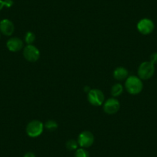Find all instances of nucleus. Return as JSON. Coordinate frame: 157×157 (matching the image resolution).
<instances>
[{
	"instance_id": "f257e3e1",
	"label": "nucleus",
	"mask_w": 157,
	"mask_h": 157,
	"mask_svg": "<svg viewBox=\"0 0 157 157\" xmlns=\"http://www.w3.org/2000/svg\"><path fill=\"white\" fill-rule=\"evenodd\" d=\"M125 88L129 93L137 95L142 92L143 89V80L136 75L128 76L125 82Z\"/></svg>"
},
{
	"instance_id": "f03ea898",
	"label": "nucleus",
	"mask_w": 157,
	"mask_h": 157,
	"mask_svg": "<svg viewBox=\"0 0 157 157\" xmlns=\"http://www.w3.org/2000/svg\"><path fill=\"white\" fill-rule=\"evenodd\" d=\"M155 65L149 61L143 62L138 68V77L142 80H148L152 78L155 72Z\"/></svg>"
},
{
	"instance_id": "7ed1b4c3",
	"label": "nucleus",
	"mask_w": 157,
	"mask_h": 157,
	"mask_svg": "<svg viewBox=\"0 0 157 157\" xmlns=\"http://www.w3.org/2000/svg\"><path fill=\"white\" fill-rule=\"evenodd\" d=\"M44 124L39 120H33L27 124L26 133L32 138L39 136L44 130Z\"/></svg>"
},
{
	"instance_id": "20e7f679",
	"label": "nucleus",
	"mask_w": 157,
	"mask_h": 157,
	"mask_svg": "<svg viewBox=\"0 0 157 157\" xmlns=\"http://www.w3.org/2000/svg\"><path fill=\"white\" fill-rule=\"evenodd\" d=\"M87 99L91 105L94 106H99V105H102L104 102L105 96L101 90H97V89H92L88 93Z\"/></svg>"
},
{
	"instance_id": "39448f33",
	"label": "nucleus",
	"mask_w": 157,
	"mask_h": 157,
	"mask_svg": "<svg viewBox=\"0 0 157 157\" xmlns=\"http://www.w3.org/2000/svg\"><path fill=\"white\" fill-rule=\"evenodd\" d=\"M23 56L28 62L35 63L39 60L40 52L36 46L33 45H27L23 49Z\"/></svg>"
},
{
	"instance_id": "423d86ee",
	"label": "nucleus",
	"mask_w": 157,
	"mask_h": 157,
	"mask_svg": "<svg viewBox=\"0 0 157 157\" xmlns=\"http://www.w3.org/2000/svg\"><path fill=\"white\" fill-rule=\"evenodd\" d=\"M77 142L81 148H89L94 143V136L90 131H83L78 135Z\"/></svg>"
},
{
	"instance_id": "0eeeda50",
	"label": "nucleus",
	"mask_w": 157,
	"mask_h": 157,
	"mask_svg": "<svg viewBox=\"0 0 157 157\" xmlns=\"http://www.w3.org/2000/svg\"><path fill=\"white\" fill-rule=\"evenodd\" d=\"M155 25L153 22L149 19H143L137 23V29L141 34L149 35L153 32Z\"/></svg>"
},
{
	"instance_id": "6e6552de",
	"label": "nucleus",
	"mask_w": 157,
	"mask_h": 157,
	"mask_svg": "<svg viewBox=\"0 0 157 157\" xmlns=\"http://www.w3.org/2000/svg\"><path fill=\"white\" fill-rule=\"evenodd\" d=\"M120 109V103L116 98L108 99L103 104V110L109 115H113L117 113Z\"/></svg>"
},
{
	"instance_id": "1a4fd4ad",
	"label": "nucleus",
	"mask_w": 157,
	"mask_h": 157,
	"mask_svg": "<svg viewBox=\"0 0 157 157\" xmlns=\"http://www.w3.org/2000/svg\"><path fill=\"white\" fill-rule=\"evenodd\" d=\"M23 41L17 37H12L6 43V47L10 52H16L23 49Z\"/></svg>"
},
{
	"instance_id": "9d476101",
	"label": "nucleus",
	"mask_w": 157,
	"mask_h": 157,
	"mask_svg": "<svg viewBox=\"0 0 157 157\" xmlns=\"http://www.w3.org/2000/svg\"><path fill=\"white\" fill-rule=\"evenodd\" d=\"M15 26L13 22L10 19H2L0 22V33L6 36H11L14 33Z\"/></svg>"
},
{
	"instance_id": "9b49d317",
	"label": "nucleus",
	"mask_w": 157,
	"mask_h": 157,
	"mask_svg": "<svg viewBox=\"0 0 157 157\" xmlns=\"http://www.w3.org/2000/svg\"><path fill=\"white\" fill-rule=\"evenodd\" d=\"M129 76V71L124 67H118L113 72V77L118 81H123Z\"/></svg>"
},
{
	"instance_id": "f8f14e48",
	"label": "nucleus",
	"mask_w": 157,
	"mask_h": 157,
	"mask_svg": "<svg viewBox=\"0 0 157 157\" xmlns=\"http://www.w3.org/2000/svg\"><path fill=\"white\" fill-rule=\"evenodd\" d=\"M123 86L120 83H116L112 86L111 88V95L113 97H118L123 93Z\"/></svg>"
},
{
	"instance_id": "ddd939ff",
	"label": "nucleus",
	"mask_w": 157,
	"mask_h": 157,
	"mask_svg": "<svg viewBox=\"0 0 157 157\" xmlns=\"http://www.w3.org/2000/svg\"><path fill=\"white\" fill-rule=\"evenodd\" d=\"M44 128L47 129V130L52 132V131H55L56 129H57V128H58V123L55 120H49L46 122V123L44 124Z\"/></svg>"
},
{
	"instance_id": "4468645a",
	"label": "nucleus",
	"mask_w": 157,
	"mask_h": 157,
	"mask_svg": "<svg viewBox=\"0 0 157 157\" xmlns=\"http://www.w3.org/2000/svg\"><path fill=\"white\" fill-rule=\"evenodd\" d=\"M78 142L75 141V140H68L66 143V147L67 148L69 151L76 150V149H78Z\"/></svg>"
},
{
	"instance_id": "2eb2a0df",
	"label": "nucleus",
	"mask_w": 157,
	"mask_h": 157,
	"mask_svg": "<svg viewBox=\"0 0 157 157\" xmlns=\"http://www.w3.org/2000/svg\"><path fill=\"white\" fill-rule=\"evenodd\" d=\"M35 40H36V35L33 32H28L25 34V42L27 43V45H33Z\"/></svg>"
},
{
	"instance_id": "dca6fc26",
	"label": "nucleus",
	"mask_w": 157,
	"mask_h": 157,
	"mask_svg": "<svg viewBox=\"0 0 157 157\" xmlns=\"http://www.w3.org/2000/svg\"><path fill=\"white\" fill-rule=\"evenodd\" d=\"M75 157H90V154L84 148H79L75 150Z\"/></svg>"
},
{
	"instance_id": "f3484780",
	"label": "nucleus",
	"mask_w": 157,
	"mask_h": 157,
	"mask_svg": "<svg viewBox=\"0 0 157 157\" xmlns=\"http://www.w3.org/2000/svg\"><path fill=\"white\" fill-rule=\"evenodd\" d=\"M149 60H150L149 62L152 63L153 65L157 64V52H153L152 54H151Z\"/></svg>"
},
{
	"instance_id": "a211bd4d",
	"label": "nucleus",
	"mask_w": 157,
	"mask_h": 157,
	"mask_svg": "<svg viewBox=\"0 0 157 157\" xmlns=\"http://www.w3.org/2000/svg\"><path fill=\"white\" fill-rule=\"evenodd\" d=\"M4 1H5L6 7V8H10V7L13 6V0H4Z\"/></svg>"
},
{
	"instance_id": "6ab92c4d",
	"label": "nucleus",
	"mask_w": 157,
	"mask_h": 157,
	"mask_svg": "<svg viewBox=\"0 0 157 157\" xmlns=\"http://www.w3.org/2000/svg\"><path fill=\"white\" fill-rule=\"evenodd\" d=\"M23 157H36V155H35L33 152H28L24 155Z\"/></svg>"
},
{
	"instance_id": "aec40b11",
	"label": "nucleus",
	"mask_w": 157,
	"mask_h": 157,
	"mask_svg": "<svg viewBox=\"0 0 157 157\" xmlns=\"http://www.w3.org/2000/svg\"><path fill=\"white\" fill-rule=\"evenodd\" d=\"M4 7H6L5 1H4V0H0V11H1Z\"/></svg>"
},
{
	"instance_id": "412c9836",
	"label": "nucleus",
	"mask_w": 157,
	"mask_h": 157,
	"mask_svg": "<svg viewBox=\"0 0 157 157\" xmlns=\"http://www.w3.org/2000/svg\"><path fill=\"white\" fill-rule=\"evenodd\" d=\"M90 90H91V89H90V87H89V86H86V87H85V88H84V90H85V92H87V93H89Z\"/></svg>"
},
{
	"instance_id": "4be33fe9",
	"label": "nucleus",
	"mask_w": 157,
	"mask_h": 157,
	"mask_svg": "<svg viewBox=\"0 0 157 157\" xmlns=\"http://www.w3.org/2000/svg\"><path fill=\"white\" fill-rule=\"evenodd\" d=\"M0 38H1V33H0Z\"/></svg>"
}]
</instances>
